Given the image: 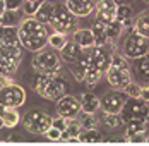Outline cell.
<instances>
[{"label":"cell","mask_w":149,"mask_h":146,"mask_svg":"<svg viewBox=\"0 0 149 146\" xmlns=\"http://www.w3.org/2000/svg\"><path fill=\"white\" fill-rule=\"evenodd\" d=\"M103 120H104V126H106V127H120V126L123 124L120 114H104Z\"/></svg>","instance_id":"30"},{"label":"cell","mask_w":149,"mask_h":146,"mask_svg":"<svg viewBox=\"0 0 149 146\" xmlns=\"http://www.w3.org/2000/svg\"><path fill=\"white\" fill-rule=\"evenodd\" d=\"M57 114L63 119H74L81 114V102L75 96H62L57 100Z\"/></svg>","instance_id":"12"},{"label":"cell","mask_w":149,"mask_h":146,"mask_svg":"<svg viewBox=\"0 0 149 146\" xmlns=\"http://www.w3.org/2000/svg\"><path fill=\"white\" fill-rule=\"evenodd\" d=\"M122 50H123L125 58H132V60H135V58H139V57H142V55H146V53H149V40L132 31V33L127 36V40L123 41Z\"/></svg>","instance_id":"6"},{"label":"cell","mask_w":149,"mask_h":146,"mask_svg":"<svg viewBox=\"0 0 149 146\" xmlns=\"http://www.w3.org/2000/svg\"><path fill=\"white\" fill-rule=\"evenodd\" d=\"M91 33L94 36V45L101 46V45L110 43L108 41V34H106V22L101 19H94L93 26H91Z\"/></svg>","instance_id":"19"},{"label":"cell","mask_w":149,"mask_h":146,"mask_svg":"<svg viewBox=\"0 0 149 146\" xmlns=\"http://www.w3.org/2000/svg\"><path fill=\"white\" fill-rule=\"evenodd\" d=\"M5 12V4H3V0H0V15Z\"/></svg>","instance_id":"41"},{"label":"cell","mask_w":149,"mask_h":146,"mask_svg":"<svg viewBox=\"0 0 149 146\" xmlns=\"http://www.w3.org/2000/svg\"><path fill=\"white\" fill-rule=\"evenodd\" d=\"M74 41L81 48H91V46H94V36H93L91 29H77L74 33Z\"/></svg>","instance_id":"22"},{"label":"cell","mask_w":149,"mask_h":146,"mask_svg":"<svg viewBox=\"0 0 149 146\" xmlns=\"http://www.w3.org/2000/svg\"><path fill=\"white\" fill-rule=\"evenodd\" d=\"M24 0H3L5 4V11H17L21 5H22Z\"/></svg>","instance_id":"38"},{"label":"cell","mask_w":149,"mask_h":146,"mask_svg":"<svg viewBox=\"0 0 149 146\" xmlns=\"http://www.w3.org/2000/svg\"><path fill=\"white\" fill-rule=\"evenodd\" d=\"M130 17H132V9H130V5H117L115 19H118L120 22H123L125 19H130Z\"/></svg>","instance_id":"29"},{"label":"cell","mask_w":149,"mask_h":146,"mask_svg":"<svg viewBox=\"0 0 149 146\" xmlns=\"http://www.w3.org/2000/svg\"><path fill=\"white\" fill-rule=\"evenodd\" d=\"M110 64H111V65H115V67H118V69H130V65H129L127 58L122 57V55H115V53L111 55Z\"/></svg>","instance_id":"33"},{"label":"cell","mask_w":149,"mask_h":146,"mask_svg":"<svg viewBox=\"0 0 149 146\" xmlns=\"http://www.w3.org/2000/svg\"><path fill=\"white\" fill-rule=\"evenodd\" d=\"M104 76H106L110 86L113 88V89H120V91H123L125 88L132 83V76H130L129 69H118V67H115L111 64L106 67Z\"/></svg>","instance_id":"10"},{"label":"cell","mask_w":149,"mask_h":146,"mask_svg":"<svg viewBox=\"0 0 149 146\" xmlns=\"http://www.w3.org/2000/svg\"><path fill=\"white\" fill-rule=\"evenodd\" d=\"M120 117L125 124L127 122H148V102H144L141 98H134V96H127V100L120 110Z\"/></svg>","instance_id":"3"},{"label":"cell","mask_w":149,"mask_h":146,"mask_svg":"<svg viewBox=\"0 0 149 146\" xmlns=\"http://www.w3.org/2000/svg\"><path fill=\"white\" fill-rule=\"evenodd\" d=\"M22 124L26 131L33 132V134H45L46 129L52 126V117L41 110H29L22 117Z\"/></svg>","instance_id":"8"},{"label":"cell","mask_w":149,"mask_h":146,"mask_svg":"<svg viewBox=\"0 0 149 146\" xmlns=\"http://www.w3.org/2000/svg\"><path fill=\"white\" fill-rule=\"evenodd\" d=\"M41 2H43V0H34V2H24V5H22V7H24V12H26V14L29 15H34V12H36V11H38V7H40V5H41Z\"/></svg>","instance_id":"35"},{"label":"cell","mask_w":149,"mask_h":146,"mask_svg":"<svg viewBox=\"0 0 149 146\" xmlns=\"http://www.w3.org/2000/svg\"><path fill=\"white\" fill-rule=\"evenodd\" d=\"M127 143H130V145H144V143H149L148 132L142 131V132H139V134H134V136L127 138Z\"/></svg>","instance_id":"32"},{"label":"cell","mask_w":149,"mask_h":146,"mask_svg":"<svg viewBox=\"0 0 149 146\" xmlns=\"http://www.w3.org/2000/svg\"><path fill=\"white\" fill-rule=\"evenodd\" d=\"M81 55H82V48L75 43V41H65V45L60 48V57H62V60H65L69 64L77 62Z\"/></svg>","instance_id":"16"},{"label":"cell","mask_w":149,"mask_h":146,"mask_svg":"<svg viewBox=\"0 0 149 146\" xmlns=\"http://www.w3.org/2000/svg\"><path fill=\"white\" fill-rule=\"evenodd\" d=\"M17 38L21 46H24L29 52H38L41 48H45L48 41V33H46L45 24L38 22L34 17L24 19L19 28H17Z\"/></svg>","instance_id":"1"},{"label":"cell","mask_w":149,"mask_h":146,"mask_svg":"<svg viewBox=\"0 0 149 146\" xmlns=\"http://www.w3.org/2000/svg\"><path fill=\"white\" fill-rule=\"evenodd\" d=\"M26 102V91L15 83H9L0 88V105L17 108Z\"/></svg>","instance_id":"9"},{"label":"cell","mask_w":149,"mask_h":146,"mask_svg":"<svg viewBox=\"0 0 149 146\" xmlns=\"http://www.w3.org/2000/svg\"><path fill=\"white\" fill-rule=\"evenodd\" d=\"M141 89H142V86H141L139 83H130V84L125 88L123 91H125V95H127V96H134V98H139V96H141Z\"/></svg>","instance_id":"34"},{"label":"cell","mask_w":149,"mask_h":146,"mask_svg":"<svg viewBox=\"0 0 149 146\" xmlns=\"http://www.w3.org/2000/svg\"><path fill=\"white\" fill-rule=\"evenodd\" d=\"M103 74L100 69L93 67V65H84V76H82V83H86L88 86H94L100 83V79L103 77Z\"/></svg>","instance_id":"24"},{"label":"cell","mask_w":149,"mask_h":146,"mask_svg":"<svg viewBox=\"0 0 149 146\" xmlns=\"http://www.w3.org/2000/svg\"><path fill=\"white\" fill-rule=\"evenodd\" d=\"M81 110L82 112H89V114H94L98 108H100V100L98 96H94L93 93H84L81 95Z\"/></svg>","instance_id":"23"},{"label":"cell","mask_w":149,"mask_h":146,"mask_svg":"<svg viewBox=\"0 0 149 146\" xmlns=\"http://www.w3.org/2000/svg\"><path fill=\"white\" fill-rule=\"evenodd\" d=\"M125 100H127L125 91L113 89V91H108L103 98L100 100V108L103 110L104 114H120Z\"/></svg>","instance_id":"11"},{"label":"cell","mask_w":149,"mask_h":146,"mask_svg":"<svg viewBox=\"0 0 149 146\" xmlns=\"http://www.w3.org/2000/svg\"><path fill=\"white\" fill-rule=\"evenodd\" d=\"M21 60H22L21 46L0 45V74H3V76L14 74L21 64Z\"/></svg>","instance_id":"4"},{"label":"cell","mask_w":149,"mask_h":146,"mask_svg":"<svg viewBox=\"0 0 149 146\" xmlns=\"http://www.w3.org/2000/svg\"><path fill=\"white\" fill-rule=\"evenodd\" d=\"M0 45H5V46H21L19 38H17V28L2 24L0 26Z\"/></svg>","instance_id":"17"},{"label":"cell","mask_w":149,"mask_h":146,"mask_svg":"<svg viewBox=\"0 0 149 146\" xmlns=\"http://www.w3.org/2000/svg\"><path fill=\"white\" fill-rule=\"evenodd\" d=\"M0 117H2L3 127H15L19 124V119H21L15 108H12V107H3V105H0Z\"/></svg>","instance_id":"20"},{"label":"cell","mask_w":149,"mask_h":146,"mask_svg":"<svg viewBox=\"0 0 149 146\" xmlns=\"http://www.w3.org/2000/svg\"><path fill=\"white\" fill-rule=\"evenodd\" d=\"M45 136L50 139V141H60V139H62V132H60L58 129H55V127H52V126L46 129Z\"/></svg>","instance_id":"37"},{"label":"cell","mask_w":149,"mask_h":146,"mask_svg":"<svg viewBox=\"0 0 149 146\" xmlns=\"http://www.w3.org/2000/svg\"><path fill=\"white\" fill-rule=\"evenodd\" d=\"M2 24H3V19H2V15H0V26H2Z\"/></svg>","instance_id":"43"},{"label":"cell","mask_w":149,"mask_h":146,"mask_svg":"<svg viewBox=\"0 0 149 146\" xmlns=\"http://www.w3.org/2000/svg\"><path fill=\"white\" fill-rule=\"evenodd\" d=\"M53 9H55V5L52 2H41V5L38 7V11L34 12L33 17L41 24H48L52 19V14H53Z\"/></svg>","instance_id":"21"},{"label":"cell","mask_w":149,"mask_h":146,"mask_svg":"<svg viewBox=\"0 0 149 146\" xmlns=\"http://www.w3.org/2000/svg\"><path fill=\"white\" fill-rule=\"evenodd\" d=\"M3 127V122H2V117H0V129Z\"/></svg>","instance_id":"42"},{"label":"cell","mask_w":149,"mask_h":146,"mask_svg":"<svg viewBox=\"0 0 149 146\" xmlns=\"http://www.w3.org/2000/svg\"><path fill=\"white\" fill-rule=\"evenodd\" d=\"M65 34H62V33H53V34H50L48 36V41L46 43L50 45L53 50H60L63 45H65Z\"/></svg>","instance_id":"28"},{"label":"cell","mask_w":149,"mask_h":146,"mask_svg":"<svg viewBox=\"0 0 149 146\" xmlns=\"http://www.w3.org/2000/svg\"><path fill=\"white\" fill-rule=\"evenodd\" d=\"M144 2H146V4H148V5H149V0H144Z\"/></svg>","instance_id":"45"},{"label":"cell","mask_w":149,"mask_h":146,"mask_svg":"<svg viewBox=\"0 0 149 146\" xmlns=\"http://www.w3.org/2000/svg\"><path fill=\"white\" fill-rule=\"evenodd\" d=\"M148 122H149V117H148Z\"/></svg>","instance_id":"46"},{"label":"cell","mask_w":149,"mask_h":146,"mask_svg":"<svg viewBox=\"0 0 149 146\" xmlns=\"http://www.w3.org/2000/svg\"><path fill=\"white\" fill-rule=\"evenodd\" d=\"M65 7L75 17H86L94 11V2L93 0H65Z\"/></svg>","instance_id":"13"},{"label":"cell","mask_w":149,"mask_h":146,"mask_svg":"<svg viewBox=\"0 0 149 146\" xmlns=\"http://www.w3.org/2000/svg\"><path fill=\"white\" fill-rule=\"evenodd\" d=\"M77 139H79V143H86V145H98V143H101V141H103V134L98 131V129H94V127H89V129L81 127L79 132H77Z\"/></svg>","instance_id":"18"},{"label":"cell","mask_w":149,"mask_h":146,"mask_svg":"<svg viewBox=\"0 0 149 146\" xmlns=\"http://www.w3.org/2000/svg\"><path fill=\"white\" fill-rule=\"evenodd\" d=\"M24 2H34V0H24Z\"/></svg>","instance_id":"44"},{"label":"cell","mask_w":149,"mask_h":146,"mask_svg":"<svg viewBox=\"0 0 149 146\" xmlns=\"http://www.w3.org/2000/svg\"><path fill=\"white\" fill-rule=\"evenodd\" d=\"M33 86H34V91L41 98L52 100V102H57L67 91L65 79H63V76L60 72H50V74L40 72V76L34 79Z\"/></svg>","instance_id":"2"},{"label":"cell","mask_w":149,"mask_h":146,"mask_svg":"<svg viewBox=\"0 0 149 146\" xmlns=\"http://www.w3.org/2000/svg\"><path fill=\"white\" fill-rule=\"evenodd\" d=\"M142 131H148V124L146 122H127V126H125V138H130V136L139 134Z\"/></svg>","instance_id":"27"},{"label":"cell","mask_w":149,"mask_h":146,"mask_svg":"<svg viewBox=\"0 0 149 146\" xmlns=\"http://www.w3.org/2000/svg\"><path fill=\"white\" fill-rule=\"evenodd\" d=\"M132 31L149 40V15H146V14L139 15V17L134 21V28H132Z\"/></svg>","instance_id":"26"},{"label":"cell","mask_w":149,"mask_h":146,"mask_svg":"<svg viewBox=\"0 0 149 146\" xmlns=\"http://www.w3.org/2000/svg\"><path fill=\"white\" fill-rule=\"evenodd\" d=\"M134 76L139 83H148L149 84V53L135 58Z\"/></svg>","instance_id":"15"},{"label":"cell","mask_w":149,"mask_h":146,"mask_svg":"<svg viewBox=\"0 0 149 146\" xmlns=\"http://www.w3.org/2000/svg\"><path fill=\"white\" fill-rule=\"evenodd\" d=\"M123 31V24L120 22L118 19H113V21H108L106 22V34H108V41L113 43L118 40V36Z\"/></svg>","instance_id":"25"},{"label":"cell","mask_w":149,"mask_h":146,"mask_svg":"<svg viewBox=\"0 0 149 146\" xmlns=\"http://www.w3.org/2000/svg\"><path fill=\"white\" fill-rule=\"evenodd\" d=\"M94 11H96V19H101L104 22H108V21L115 19L117 4L113 0H100L98 5H94Z\"/></svg>","instance_id":"14"},{"label":"cell","mask_w":149,"mask_h":146,"mask_svg":"<svg viewBox=\"0 0 149 146\" xmlns=\"http://www.w3.org/2000/svg\"><path fill=\"white\" fill-rule=\"evenodd\" d=\"M79 122H81V127H86V129H89V127H94V124H96L94 114H89V112H82V114H81V119H79Z\"/></svg>","instance_id":"31"},{"label":"cell","mask_w":149,"mask_h":146,"mask_svg":"<svg viewBox=\"0 0 149 146\" xmlns=\"http://www.w3.org/2000/svg\"><path fill=\"white\" fill-rule=\"evenodd\" d=\"M33 67L38 72L50 74V72H58L60 71V57L52 52V50H38L36 55L33 57Z\"/></svg>","instance_id":"7"},{"label":"cell","mask_w":149,"mask_h":146,"mask_svg":"<svg viewBox=\"0 0 149 146\" xmlns=\"http://www.w3.org/2000/svg\"><path fill=\"white\" fill-rule=\"evenodd\" d=\"M9 83H12L7 76H3V74H0V88L2 86H5V84H9Z\"/></svg>","instance_id":"40"},{"label":"cell","mask_w":149,"mask_h":146,"mask_svg":"<svg viewBox=\"0 0 149 146\" xmlns=\"http://www.w3.org/2000/svg\"><path fill=\"white\" fill-rule=\"evenodd\" d=\"M52 127H55V129H58L60 132L65 131V127H67V119H63V117H55V119H52Z\"/></svg>","instance_id":"36"},{"label":"cell","mask_w":149,"mask_h":146,"mask_svg":"<svg viewBox=\"0 0 149 146\" xmlns=\"http://www.w3.org/2000/svg\"><path fill=\"white\" fill-rule=\"evenodd\" d=\"M141 100H144V102H149V84L148 86H142L141 89V96H139Z\"/></svg>","instance_id":"39"},{"label":"cell","mask_w":149,"mask_h":146,"mask_svg":"<svg viewBox=\"0 0 149 146\" xmlns=\"http://www.w3.org/2000/svg\"><path fill=\"white\" fill-rule=\"evenodd\" d=\"M75 22H77V17L74 14H70V11L65 5H55L52 19H50L48 24H52V28L55 29V33L65 34L72 28H75Z\"/></svg>","instance_id":"5"}]
</instances>
